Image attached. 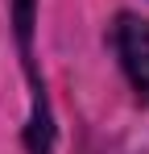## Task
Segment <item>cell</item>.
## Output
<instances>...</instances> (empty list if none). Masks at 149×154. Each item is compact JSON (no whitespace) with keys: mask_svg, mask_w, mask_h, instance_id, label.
Segmentation results:
<instances>
[{"mask_svg":"<svg viewBox=\"0 0 149 154\" xmlns=\"http://www.w3.org/2000/svg\"><path fill=\"white\" fill-rule=\"evenodd\" d=\"M112 46H116V58H120L133 92L149 104V21L137 13H120L112 25Z\"/></svg>","mask_w":149,"mask_h":154,"instance_id":"obj_1","label":"cell"},{"mask_svg":"<svg viewBox=\"0 0 149 154\" xmlns=\"http://www.w3.org/2000/svg\"><path fill=\"white\" fill-rule=\"evenodd\" d=\"M13 17H17V42H21V54H25V71L29 79L33 75V58H29V33H33V0H17V8H13ZM29 154H50V137H54V129H50V112H46V92H42V83H33V117H29Z\"/></svg>","mask_w":149,"mask_h":154,"instance_id":"obj_2","label":"cell"}]
</instances>
